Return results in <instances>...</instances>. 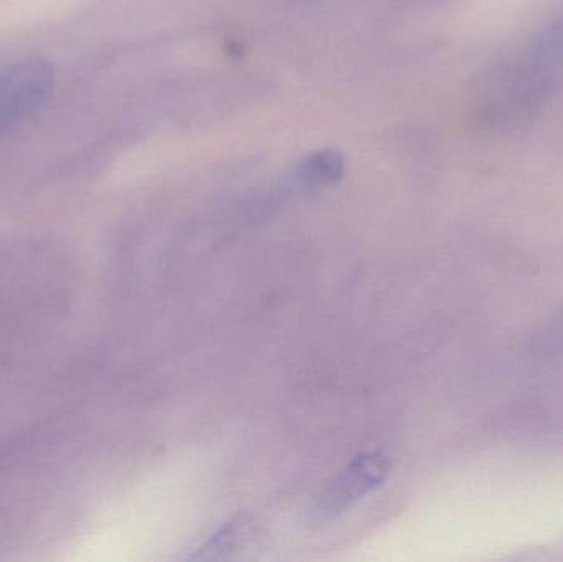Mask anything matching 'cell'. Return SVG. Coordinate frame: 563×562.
I'll use <instances>...</instances> for the list:
<instances>
[{"label":"cell","instance_id":"cell-3","mask_svg":"<svg viewBox=\"0 0 563 562\" xmlns=\"http://www.w3.org/2000/svg\"><path fill=\"white\" fill-rule=\"evenodd\" d=\"M346 162L334 148H324L307 155L285 174L282 194L285 197H305L324 188L334 187L343 178Z\"/></svg>","mask_w":563,"mask_h":562},{"label":"cell","instance_id":"cell-4","mask_svg":"<svg viewBox=\"0 0 563 562\" xmlns=\"http://www.w3.org/2000/svg\"><path fill=\"white\" fill-rule=\"evenodd\" d=\"M256 537L257 528L254 520L246 515H241V517L228 521L217 533L211 535L201 547L195 550L194 554L188 557V560H227L250 547Z\"/></svg>","mask_w":563,"mask_h":562},{"label":"cell","instance_id":"cell-1","mask_svg":"<svg viewBox=\"0 0 563 562\" xmlns=\"http://www.w3.org/2000/svg\"><path fill=\"white\" fill-rule=\"evenodd\" d=\"M393 471V462L380 452H366L344 465L317 495L308 508L310 527L320 528L346 514L357 502L383 487Z\"/></svg>","mask_w":563,"mask_h":562},{"label":"cell","instance_id":"cell-2","mask_svg":"<svg viewBox=\"0 0 563 562\" xmlns=\"http://www.w3.org/2000/svg\"><path fill=\"white\" fill-rule=\"evenodd\" d=\"M55 85V66L48 59H22L0 71V135L35 118Z\"/></svg>","mask_w":563,"mask_h":562}]
</instances>
